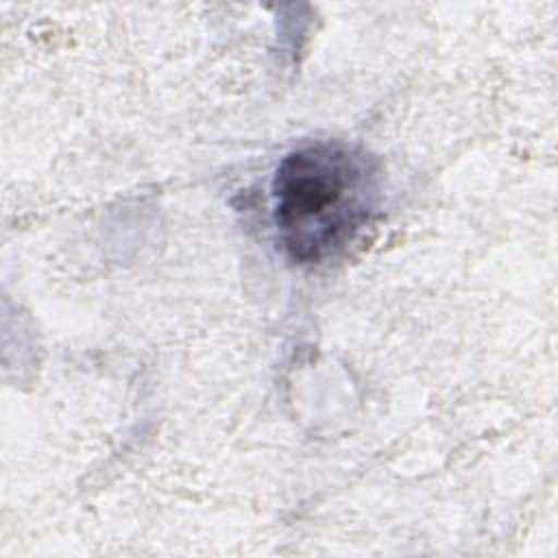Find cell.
<instances>
[{
	"label": "cell",
	"instance_id": "obj_1",
	"mask_svg": "<svg viewBox=\"0 0 558 558\" xmlns=\"http://www.w3.org/2000/svg\"><path fill=\"white\" fill-rule=\"evenodd\" d=\"M270 201L283 255L296 266H318L340 255L375 218L381 168L357 144L307 142L279 161Z\"/></svg>",
	"mask_w": 558,
	"mask_h": 558
}]
</instances>
